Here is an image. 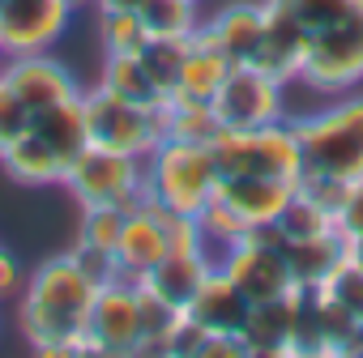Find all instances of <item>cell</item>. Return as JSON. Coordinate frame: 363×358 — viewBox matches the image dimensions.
I'll use <instances>...</instances> for the list:
<instances>
[{"instance_id":"29","label":"cell","mask_w":363,"mask_h":358,"mask_svg":"<svg viewBox=\"0 0 363 358\" xmlns=\"http://www.w3.org/2000/svg\"><path fill=\"white\" fill-rule=\"evenodd\" d=\"M184 56H189V39H162V35H150L145 47L137 52V60L145 64V73L154 77V86L171 98L175 86H179V73H184Z\"/></svg>"},{"instance_id":"31","label":"cell","mask_w":363,"mask_h":358,"mask_svg":"<svg viewBox=\"0 0 363 358\" xmlns=\"http://www.w3.org/2000/svg\"><path fill=\"white\" fill-rule=\"evenodd\" d=\"M278 226H282L286 243H291V239H312V235H329V231H333V214H329L325 205L308 201L303 192H295V197H291V205L282 209Z\"/></svg>"},{"instance_id":"19","label":"cell","mask_w":363,"mask_h":358,"mask_svg":"<svg viewBox=\"0 0 363 358\" xmlns=\"http://www.w3.org/2000/svg\"><path fill=\"white\" fill-rule=\"evenodd\" d=\"M210 269H214V260L206 252H167L141 282L154 294H162L175 311H184L193 303V294L201 290V282L210 277Z\"/></svg>"},{"instance_id":"10","label":"cell","mask_w":363,"mask_h":358,"mask_svg":"<svg viewBox=\"0 0 363 358\" xmlns=\"http://www.w3.org/2000/svg\"><path fill=\"white\" fill-rule=\"evenodd\" d=\"M90 354L107 358H137L141 345V311H137V282L120 277L94 294L90 320H86Z\"/></svg>"},{"instance_id":"18","label":"cell","mask_w":363,"mask_h":358,"mask_svg":"<svg viewBox=\"0 0 363 358\" xmlns=\"http://www.w3.org/2000/svg\"><path fill=\"white\" fill-rule=\"evenodd\" d=\"M206 30L218 39V47L231 56V64H248L261 43V30H265V5L261 0H231L214 18H206Z\"/></svg>"},{"instance_id":"15","label":"cell","mask_w":363,"mask_h":358,"mask_svg":"<svg viewBox=\"0 0 363 358\" xmlns=\"http://www.w3.org/2000/svg\"><path fill=\"white\" fill-rule=\"evenodd\" d=\"M265 5V0H261ZM303 47H308V35L278 9L265 5V30H261V43L252 52V69L282 81V86H295L299 81V64H303Z\"/></svg>"},{"instance_id":"39","label":"cell","mask_w":363,"mask_h":358,"mask_svg":"<svg viewBox=\"0 0 363 358\" xmlns=\"http://www.w3.org/2000/svg\"><path fill=\"white\" fill-rule=\"evenodd\" d=\"M346 256H350V260H354V265H363V235H359V239H350V243H346Z\"/></svg>"},{"instance_id":"7","label":"cell","mask_w":363,"mask_h":358,"mask_svg":"<svg viewBox=\"0 0 363 358\" xmlns=\"http://www.w3.org/2000/svg\"><path fill=\"white\" fill-rule=\"evenodd\" d=\"M65 188L77 197L82 209L111 205V209H137L145 201V158H128L116 149L90 145L65 175Z\"/></svg>"},{"instance_id":"24","label":"cell","mask_w":363,"mask_h":358,"mask_svg":"<svg viewBox=\"0 0 363 358\" xmlns=\"http://www.w3.org/2000/svg\"><path fill=\"white\" fill-rule=\"evenodd\" d=\"M99 86H107L111 94L137 103V107H162L167 94L154 86V77L145 73V64L137 56H103V69H99Z\"/></svg>"},{"instance_id":"27","label":"cell","mask_w":363,"mask_h":358,"mask_svg":"<svg viewBox=\"0 0 363 358\" xmlns=\"http://www.w3.org/2000/svg\"><path fill=\"white\" fill-rule=\"evenodd\" d=\"M162 120H167V137H179V141H201V145H210L223 132L214 107L201 103V98H175L171 94L167 107H162Z\"/></svg>"},{"instance_id":"9","label":"cell","mask_w":363,"mask_h":358,"mask_svg":"<svg viewBox=\"0 0 363 358\" xmlns=\"http://www.w3.org/2000/svg\"><path fill=\"white\" fill-rule=\"evenodd\" d=\"M214 269L248 299V303H265V299H282L295 290V277H291V265L282 256V248H269L252 235H244L240 243H231Z\"/></svg>"},{"instance_id":"12","label":"cell","mask_w":363,"mask_h":358,"mask_svg":"<svg viewBox=\"0 0 363 358\" xmlns=\"http://www.w3.org/2000/svg\"><path fill=\"white\" fill-rule=\"evenodd\" d=\"M0 77L13 86V94L30 107V115L65 103V98H77L82 86L77 77L69 73V64H60L52 52H35V56H5L0 60Z\"/></svg>"},{"instance_id":"3","label":"cell","mask_w":363,"mask_h":358,"mask_svg":"<svg viewBox=\"0 0 363 358\" xmlns=\"http://www.w3.org/2000/svg\"><path fill=\"white\" fill-rule=\"evenodd\" d=\"M218 192V166L210 145L201 141H179V137H162L150 154H145V201L197 218Z\"/></svg>"},{"instance_id":"1","label":"cell","mask_w":363,"mask_h":358,"mask_svg":"<svg viewBox=\"0 0 363 358\" xmlns=\"http://www.w3.org/2000/svg\"><path fill=\"white\" fill-rule=\"evenodd\" d=\"M94 294H99V286L77 269V260L69 252H60V256L43 260L35 273H26L18 324H22L26 341L35 345V354H52V358L90 354L86 320H90Z\"/></svg>"},{"instance_id":"4","label":"cell","mask_w":363,"mask_h":358,"mask_svg":"<svg viewBox=\"0 0 363 358\" xmlns=\"http://www.w3.org/2000/svg\"><path fill=\"white\" fill-rule=\"evenodd\" d=\"M218 184L223 179H244V175H265V179H291L299 184L303 175V149L295 120H274L261 128H223L210 141Z\"/></svg>"},{"instance_id":"30","label":"cell","mask_w":363,"mask_h":358,"mask_svg":"<svg viewBox=\"0 0 363 358\" xmlns=\"http://www.w3.org/2000/svg\"><path fill=\"white\" fill-rule=\"evenodd\" d=\"M150 30L141 26L137 9H120V13H99V43L103 56H137L145 47Z\"/></svg>"},{"instance_id":"40","label":"cell","mask_w":363,"mask_h":358,"mask_svg":"<svg viewBox=\"0 0 363 358\" xmlns=\"http://www.w3.org/2000/svg\"><path fill=\"white\" fill-rule=\"evenodd\" d=\"M82 5H94V0H69V9H73V13H77Z\"/></svg>"},{"instance_id":"20","label":"cell","mask_w":363,"mask_h":358,"mask_svg":"<svg viewBox=\"0 0 363 358\" xmlns=\"http://www.w3.org/2000/svg\"><path fill=\"white\" fill-rule=\"evenodd\" d=\"M184 316L193 324H201L206 333H235L240 337V324L248 316V299L218 269H210V277L201 282V290L193 294V303L184 307Z\"/></svg>"},{"instance_id":"2","label":"cell","mask_w":363,"mask_h":358,"mask_svg":"<svg viewBox=\"0 0 363 358\" xmlns=\"http://www.w3.org/2000/svg\"><path fill=\"white\" fill-rule=\"evenodd\" d=\"M303 149V175L354 184L363 179V90L337 94L308 115H291Z\"/></svg>"},{"instance_id":"22","label":"cell","mask_w":363,"mask_h":358,"mask_svg":"<svg viewBox=\"0 0 363 358\" xmlns=\"http://www.w3.org/2000/svg\"><path fill=\"white\" fill-rule=\"evenodd\" d=\"M30 128L56 149V158H60L65 166H73V162L90 149V124H86L82 94H77V98H65V103H56V107H48V111H39V115L30 120Z\"/></svg>"},{"instance_id":"6","label":"cell","mask_w":363,"mask_h":358,"mask_svg":"<svg viewBox=\"0 0 363 358\" xmlns=\"http://www.w3.org/2000/svg\"><path fill=\"white\" fill-rule=\"evenodd\" d=\"M295 86L312 90L320 98H337V94L359 90L363 86V18H350V22H337L329 30L308 35Z\"/></svg>"},{"instance_id":"33","label":"cell","mask_w":363,"mask_h":358,"mask_svg":"<svg viewBox=\"0 0 363 358\" xmlns=\"http://www.w3.org/2000/svg\"><path fill=\"white\" fill-rule=\"evenodd\" d=\"M124 209H111V205H90L82 209V226H77V239L82 243H94V248H111L120 243V231H124Z\"/></svg>"},{"instance_id":"32","label":"cell","mask_w":363,"mask_h":358,"mask_svg":"<svg viewBox=\"0 0 363 358\" xmlns=\"http://www.w3.org/2000/svg\"><path fill=\"white\" fill-rule=\"evenodd\" d=\"M320 286H325V294H329L350 320L363 324V265H354L350 256H342V265H337Z\"/></svg>"},{"instance_id":"38","label":"cell","mask_w":363,"mask_h":358,"mask_svg":"<svg viewBox=\"0 0 363 358\" xmlns=\"http://www.w3.org/2000/svg\"><path fill=\"white\" fill-rule=\"evenodd\" d=\"M141 0H94V9L99 13H120V9H137Z\"/></svg>"},{"instance_id":"16","label":"cell","mask_w":363,"mask_h":358,"mask_svg":"<svg viewBox=\"0 0 363 358\" xmlns=\"http://www.w3.org/2000/svg\"><path fill=\"white\" fill-rule=\"evenodd\" d=\"M295 192H299V184H291V179H265V175H244V179H223L218 184V197L248 222V231L278 222Z\"/></svg>"},{"instance_id":"36","label":"cell","mask_w":363,"mask_h":358,"mask_svg":"<svg viewBox=\"0 0 363 358\" xmlns=\"http://www.w3.org/2000/svg\"><path fill=\"white\" fill-rule=\"evenodd\" d=\"M333 231H337L342 243H350V239L363 235V179L346 184V192H342V201L333 209Z\"/></svg>"},{"instance_id":"35","label":"cell","mask_w":363,"mask_h":358,"mask_svg":"<svg viewBox=\"0 0 363 358\" xmlns=\"http://www.w3.org/2000/svg\"><path fill=\"white\" fill-rule=\"evenodd\" d=\"M30 107L13 94V86L5 81V77H0V149H5V145H13L26 128H30Z\"/></svg>"},{"instance_id":"23","label":"cell","mask_w":363,"mask_h":358,"mask_svg":"<svg viewBox=\"0 0 363 358\" xmlns=\"http://www.w3.org/2000/svg\"><path fill=\"white\" fill-rule=\"evenodd\" d=\"M286 265H291V277L295 286H320L346 256V243L337 239V231L329 235H312V239H291L286 243Z\"/></svg>"},{"instance_id":"41","label":"cell","mask_w":363,"mask_h":358,"mask_svg":"<svg viewBox=\"0 0 363 358\" xmlns=\"http://www.w3.org/2000/svg\"><path fill=\"white\" fill-rule=\"evenodd\" d=\"M0 60H5V56H0Z\"/></svg>"},{"instance_id":"17","label":"cell","mask_w":363,"mask_h":358,"mask_svg":"<svg viewBox=\"0 0 363 358\" xmlns=\"http://www.w3.org/2000/svg\"><path fill=\"white\" fill-rule=\"evenodd\" d=\"M231 56L218 47V39L206 30V22L189 35V56H184V73H179V86H175V98H201L210 103L214 90L223 86V77L231 73Z\"/></svg>"},{"instance_id":"13","label":"cell","mask_w":363,"mask_h":358,"mask_svg":"<svg viewBox=\"0 0 363 358\" xmlns=\"http://www.w3.org/2000/svg\"><path fill=\"white\" fill-rule=\"evenodd\" d=\"M167 218H171V209H162V205H154V201H141L137 209H128L124 231H120V243H116L120 277L141 282V277H145V273L167 256V252H171Z\"/></svg>"},{"instance_id":"25","label":"cell","mask_w":363,"mask_h":358,"mask_svg":"<svg viewBox=\"0 0 363 358\" xmlns=\"http://www.w3.org/2000/svg\"><path fill=\"white\" fill-rule=\"evenodd\" d=\"M265 5L286 13L303 35H316V30H329L337 22L363 18V0H265Z\"/></svg>"},{"instance_id":"11","label":"cell","mask_w":363,"mask_h":358,"mask_svg":"<svg viewBox=\"0 0 363 358\" xmlns=\"http://www.w3.org/2000/svg\"><path fill=\"white\" fill-rule=\"evenodd\" d=\"M69 0H0V56L52 52L69 30Z\"/></svg>"},{"instance_id":"21","label":"cell","mask_w":363,"mask_h":358,"mask_svg":"<svg viewBox=\"0 0 363 358\" xmlns=\"http://www.w3.org/2000/svg\"><path fill=\"white\" fill-rule=\"evenodd\" d=\"M0 166H5V171L18 179V184H30V188L65 184V175H69V166L56 158V149H52L35 128H26L13 145L0 149Z\"/></svg>"},{"instance_id":"37","label":"cell","mask_w":363,"mask_h":358,"mask_svg":"<svg viewBox=\"0 0 363 358\" xmlns=\"http://www.w3.org/2000/svg\"><path fill=\"white\" fill-rule=\"evenodd\" d=\"M22 286H26V273L18 265V256L0 248V303L13 299V294H22Z\"/></svg>"},{"instance_id":"8","label":"cell","mask_w":363,"mask_h":358,"mask_svg":"<svg viewBox=\"0 0 363 358\" xmlns=\"http://www.w3.org/2000/svg\"><path fill=\"white\" fill-rule=\"evenodd\" d=\"M286 94H291V86L257 73L252 64H235L223 77V86L214 90L210 107H214L223 128H261V124H274V120L291 115Z\"/></svg>"},{"instance_id":"26","label":"cell","mask_w":363,"mask_h":358,"mask_svg":"<svg viewBox=\"0 0 363 358\" xmlns=\"http://www.w3.org/2000/svg\"><path fill=\"white\" fill-rule=\"evenodd\" d=\"M137 18L150 35H162V39H189L206 22L197 0H141Z\"/></svg>"},{"instance_id":"28","label":"cell","mask_w":363,"mask_h":358,"mask_svg":"<svg viewBox=\"0 0 363 358\" xmlns=\"http://www.w3.org/2000/svg\"><path fill=\"white\" fill-rule=\"evenodd\" d=\"M197 231H201V248H206V256L210 260H218L231 243H240L244 235H248V222L214 192V201L197 214Z\"/></svg>"},{"instance_id":"14","label":"cell","mask_w":363,"mask_h":358,"mask_svg":"<svg viewBox=\"0 0 363 358\" xmlns=\"http://www.w3.org/2000/svg\"><path fill=\"white\" fill-rule=\"evenodd\" d=\"M295 290L282 299H265V303H248V316L240 324V341L248 358H274V354H295Z\"/></svg>"},{"instance_id":"34","label":"cell","mask_w":363,"mask_h":358,"mask_svg":"<svg viewBox=\"0 0 363 358\" xmlns=\"http://www.w3.org/2000/svg\"><path fill=\"white\" fill-rule=\"evenodd\" d=\"M69 256L77 260V269H82L99 290H103V286H111V282H120V260H116V252H111V248H94V243L73 239Z\"/></svg>"},{"instance_id":"5","label":"cell","mask_w":363,"mask_h":358,"mask_svg":"<svg viewBox=\"0 0 363 358\" xmlns=\"http://www.w3.org/2000/svg\"><path fill=\"white\" fill-rule=\"evenodd\" d=\"M82 107H86V124H90V145L99 149H116L128 158H145L162 137H167V120L162 107H137L120 94H111L107 86H90L82 90Z\"/></svg>"}]
</instances>
